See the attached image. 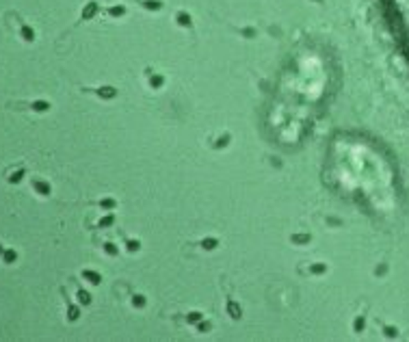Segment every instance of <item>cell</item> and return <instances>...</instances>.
Returning a JSON list of instances; mask_svg holds the SVG:
<instances>
[{"mask_svg": "<svg viewBox=\"0 0 409 342\" xmlns=\"http://www.w3.org/2000/svg\"><path fill=\"white\" fill-rule=\"evenodd\" d=\"M390 11H392V20L396 24L398 37L403 39L405 50L409 52V0H388Z\"/></svg>", "mask_w": 409, "mask_h": 342, "instance_id": "obj_1", "label": "cell"}]
</instances>
